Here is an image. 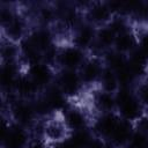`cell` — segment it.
<instances>
[{
	"label": "cell",
	"instance_id": "cell-1",
	"mask_svg": "<svg viewBox=\"0 0 148 148\" xmlns=\"http://www.w3.org/2000/svg\"><path fill=\"white\" fill-rule=\"evenodd\" d=\"M117 102H118L120 111L125 118L134 119L139 116V112H140L139 104L133 98V96L130 94L128 90L123 89L121 91H119V94L117 96Z\"/></svg>",
	"mask_w": 148,
	"mask_h": 148
},
{
	"label": "cell",
	"instance_id": "cell-2",
	"mask_svg": "<svg viewBox=\"0 0 148 148\" xmlns=\"http://www.w3.org/2000/svg\"><path fill=\"white\" fill-rule=\"evenodd\" d=\"M146 64H147V56L140 49V50H135L132 52L130 62L127 64V67L130 68V71L132 72L133 75H136V74H141L143 72Z\"/></svg>",
	"mask_w": 148,
	"mask_h": 148
},
{
	"label": "cell",
	"instance_id": "cell-3",
	"mask_svg": "<svg viewBox=\"0 0 148 148\" xmlns=\"http://www.w3.org/2000/svg\"><path fill=\"white\" fill-rule=\"evenodd\" d=\"M3 141L7 148H22L27 141V135L21 128H12L8 130Z\"/></svg>",
	"mask_w": 148,
	"mask_h": 148
},
{
	"label": "cell",
	"instance_id": "cell-4",
	"mask_svg": "<svg viewBox=\"0 0 148 148\" xmlns=\"http://www.w3.org/2000/svg\"><path fill=\"white\" fill-rule=\"evenodd\" d=\"M60 82L62 86V91L65 94H74L79 88V76L72 69L62 73Z\"/></svg>",
	"mask_w": 148,
	"mask_h": 148
},
{
	"label": "cell",
	"instance_id": "cell-5",
	"mask_svg": "<svg viewBox=\"0 0 148 148\" xmlns=\"http://www.w3.org/2000/svg\"><path fill=\"white\" fill-rule=\"evenodd\" d=\"M31 79L36 84H45L50 80V71L42 64H34L30 69Z\"/></svg>",
	"mask_w": 148,
	"mask_h": 148
},
{
	"label": "cell",
	"instance_id": "cell-6",
	"mask_svg": "<svg viewBox=\"0 0 148 148\" xmlns=\"http://www.w3.org/2000/svg\"><path fill=\"white\" fill-rule=\"evenodd\" d=\"M81 59H82L81 52L77 49H74V47L66 49L61 54V62L68 68L76 67L81 62Z\"/></svg>",
	"mask_w": 148,
	"mask_h": 148
},
{
	"label": "cell",
	"instance_id": "cell-7",
	"mask_svg": "<svg viewBox=\"0 0 148 148\" xmlns=\"http://www.w3.org/2000/svg\"><path fill=\"white\" fill-rule=\"evenodd\" d=\"M116 143H123L131 136V125L127 121H118L116 128L110 135Z\"/></svg>",
	"mask_w": 148,
	"mask_h": 148
},
{
	"label": "cell",
	"instance_id": "cell-8",
	"mask_svg": "<svg viewBox=\"0 0 148 148\" xmlns=\"http://www.w3.org/2000/svg\"><path fill=\"white\" fill-rule=\"evenodd\" d=\"M30 40L34 43V45L39 50V51H46L47 49H50L51 47V43H50V35H49V32L47 31H45V30H39V31H36L32 36H31V38H30Z\"/></svg>",
	"mask_w": 148,
	"mask_h": 148
},
{
	"label": "cell",
	"instance_id": "cell-9",
	"mask_svg": "<svg viewBox=\"0 0 148 148\" xmlns=\"http://www.w3.org/2000/svg\"><path fill=\"white\" fill-rule=\"evenodd\" d=\"M118 119L114 117V116H111V114H108L105 117H103L99 121H98V130L101 133H103L104 135H108L110 136L113 132V130L116 128L117 124H118Z\"/></svg>",
	"mask_w": 148,
	"mask_h": 148
},
{
	"label": "cell",
	"instance_id": "cell-10",
	"mask_svg": "<svg viewBox=\"0 0 148 148\" xmlns=\"http://www.w3.org/2000/svg\"><path fill=\"white\" fill-rule=\"evenodd\" d=\"M45 102H46V104L49 105L50 109H60L64 105L62 94L59 90L53 89L47 94V96L45 98Z\"/></svg>",
	"mask_w": 148,
	"mask_h": 148
},
{
	"label": "cell",
	"instance_id": "cell-11",
	"mask_svg": "<svg viewBox=\"0 0 148 148\" xmlns=\"http://www.w3.org/2000/svg\"><path fill=\"white\" fill-rule=\"evenodd\" d=\"M116 46L118 50L120 51H127V50H131L132 46L134 45V39L132 37V35L130 34H126V32H123V34H119L117 37H116Z\"/></svg>",
	"mask_w": 148,
	"mask_h": 148
},
{
	"label": "cell",
	"instance_id": "cell-12",
	"mask_svg": "<svg viewBox=\"0 0 148 148\" xmlns=\"http://www.w3.org/2000/svg\"><path fill=\"white\" fill-rule=\"evenodd\" d=\"M14 116L17 120L27 123L32 117V109L27 104H17L14 109Z\"/></svg>",
	"mask_w": 148,
	"mask_h": 148
},
{
	"label": "cell",
	"instance_id": "cell-13",
	"mask_svg": "<svg viewBox=\"0 0 148 148\" xmlns=\"http://www.w3.org/2000/svg\"><path fill=\"white\" fill-rule=\"evenodd\" d=\"M67 124L71 128L79 131V130H82V127L84 126V118L79 111L73 110L67 114Z\"/></svg>",
	"mask_w": 148,
	"mask_h": 148
},
{
	"label": "cell",
	"instance_id": "cell-14",
	"mask_svg": "<svg viewBox=\"0 0 148 148\" xmlns=\"http://www.w3.org/2000/svg\"><path fill=\"white\" fill-rule=\"evenodd\" d=\"M99 73V66L97 62L95 61H90L88 62L84 67H83V71H82V76H83V80L87 81V82H91L96 79V76L98 75Z\"/></svg>",
	"mask_w": 148,
	"mask_h": 148
},
{
	"label": "cell",
	"instance_id": "cell-15",
	"mask_svg": "<svg viewBox=\"0 0 148 148\" xmlns=\"http://www.w3.org/2000/svg\"><path fill=\"white\" fill-rule=\"evenodd\" d=\"M71 141L77 148H86L90 145V136L86 131L79 130L73 134V136L71 138Z\"/></svg>",
	"mask_w": 148,
	"mask_h": 148
},
{
	"label": "cell",
	"instance_id": "cell-16",
	"mask_svg": "<svg viewBox=\"0 0 148 148\" xmlns=\"http://www.w3.org/2000/svg\"><path fill=\"white\" fill-rule=\"evenodd\" d=\"M23 52H24V54L27 56V58L31 61V62H34V64H38L37 61H38V58H39V50L34 45V43L29 39V40H25L24 43H23Z\"/></svg>",
	"mask_w": 148,
	"mask_h": 148
},
{
	"label": "cell",
	"instance_id": "cell-17",
	"mask_svg": "<svg viewBox=\"0 0 148 148\" xmlns=\"http://www.w3.org/2000/svg\"><path fill=\"white\" fill-rule=\"evenodd\" d=\"M90 15L94 21H97V22L105 21V20H108V17L110 15V8L104 5H96L91 9Z\"/></svg>",
	"mask_w": 148,
	"mask_h": 148
},
{
	"label": "cell",
	"instance_id": "cell-18",
	"mask_svg": "<svg viewBox=\"0 0 148 148\" xmlns=\"http://www.w3.org/2000/svg\"><path fill=\"white\" fill-rule=\"evenodd\" d=\"M1 82L3 86L9 87L15 82V68L12 65H7L1 71Z\"/></svg>",
	"mask_w": 148,
	"mask_h": 148
},
{
	"label": "cell",
	"instance_id": "cell-19",
	"mask_svg": "<svg viewBox=\"0 0 148 148\" xmlns=\"http://www.w3.org/2000/svg\"><path fill=\"white\" fill-rule=\"evenodd\" d=\"M103 86L108 92L114 90L117 86V76L112 72V69H105L103 73Z\"/></svg>",
	"mask_w": 148,
	"mask_h": 148
},
{
	"label": "cell",
	"instance_id": "cell-20",
	"mask_svg": "<svg viewBox=\"0 0 148 148\" xmlns=\"http://www.w3.org/2000/svg\"><path fill=\"white\" fill-rule=\"evenodd\" d=\"M35 82L28 77H21L18 79L16 86H17V90L23 94V95H30L32 94V91L35 90Z\"/></svg>",
	"mask_w": 148,
	"mask_h": 148
},
{
	"label": "cell",
	"instance_id": "cell-21",
	"mask_svg": "<svg viewBox=\"0 0 148 148\" xmlns=\"http://www.w3.org/2000/svg\"><path fill=\"white\" fill-rule=\"evenodd\" d=\"M92 38V31L89 27L82 28L76 36V44L80 46H87Z\"/></svg>",
	"mask_w": 148,
	"mask_h": 148
},
{
	"label": "cell",
	"instance_id": "cell-22",
	"mask_svg": "<svg viewBox=\"0 0 148 148\" xmlns=\"http://www.w3.org/2000/svg\"><path fill=\"white\" fill-rule=\"evenodd\" d=\"M108 61H109L111 68L114 69L116 72H118V71H120V69H123L124 67L127 66L125 59H124L120 54H110Z\"/></svg>",
	"mask_w": 148,
	"mask_h": 148
},
{
	"label": "cell",
	"instance_id": "cell-23",
	"mask_svg": "<svg viewBox=\"0 0 148 148\" xmlns=\"http://www.w3.org/2000/svg\"><path fill=\"white\" fill-rule=\"evenodd\" d=\"M98 38H99L102 44L110 45L116 40V34L110 28H105V29H102L98 32Z\"/></svg>",
	"mask_w": 148,
	"mask_h": 148
},
{
	"label": "cell",
	"instance_id": "cell-24",
	"mask_svg": "<svg viewBox=\"0 0 148 148\" xmlns=\"http://www.w3.org/2000/svg\"><path fill=\"white\" fill-rule=\"evenodd\" d=\"M98 104L101 108L105 109V110H110L113 108L114 105V99L112 98V96L109 92H103L98 96Z\"/></svg>",
	"mask_w": 148,
	"mask_h": 148
},
{
	"label": "cell",
	"instance_id": "cell-25",
	"mask_svg": "<svg viewBox=\"0 0 148 148\" xmlns=\"http://www.w3.org/2000/svg\"><path fill=\"white\" fill-rule=\"evenodd\" d=\"M131 140H132V147L133 148H145L148 145L147 136L142 132H138V133L133 134Z\"/></svg>",
	"mask_w": 148,
	"mask_h": 148
},
{
	"label": "cell",
	"instance_id": "cell-26",
	"mask_svg": "<svg viewBox=\"0 0 148 148\" xmlns=\"http://www.w3.org/2000/svg\"><path fill=\"white\" fill-rule=\"evenodd\" d=\"M21 30H22V28H21V23H20L18 21L13 20L12 22L8 23V30H7V31H8V35H9L12 38H17V37H20Z\"/></svg>",
	"mask_w": 148,
	"mask_h": 148
},
{
	"label": "cell",
	"instance_id": "cell-27",
	"mask_svg": "<svg viewBox=\"0 0 148 148\" xmlns=\"http://www.w3.org/2000/svg\"><path fill=\"white\" fill-rule=\"evenodd\" d=\"M46 133L47 135L51 138V139H58L61 136V127L53 124V125H50L47 128H46Z\"/></svg>",
	"mask_w": 148,
	"mask_h": 148
},
{
	"label": "cell",
	"instance_id": "cell-28",
	"mask_svg": "<svg viewBox=\"0 0 148 148\" xmlns=\"http://www.w3.org/2000/svg\"><path fill=\"white\" fill-rule=\"evenodd\" d=\"M141 50L142 52L148 57V34H146L141 42Z\"/></svg>",
	"mask_w": 148,
	"mask_h": 148
},
{
	"label": "cell",
	"instance_id": "cell-29",
	"mask_svg": "<svg viewBox=\"0 0 148 148\" xmlns=\"http://www.w3.org/2000/svg\"><path fill=\"white\" fill-rule=\"evenodd\" d=\"M141 98L145 103H148V86H145L141 89Z\"/></svg>",
	"mask_w": 148,
	"mask_h": 148
},
{
	"label": "cell",
	"instance_id": "cell-30",
	"mask_svg": "<svg viewBox=\"0 0 148 148\" xmlns=\"http://www.w3.org/2000/svg\"><path fill=\"white\" fill-rule=\"evenodd\" d=\"M60 148H77V147H76V146L71 141V139H69V140L62 142L61 146H60Z\"/></svg>",
	"mask_w": 148,
	"mask_h": 148
},
{
	"label": "cell",
	"instance_id": "cell-31",
	"mask_svg": "<svg viewBox=\"0 0 148 148\" xmlns=\"http://www.w3.org/2000/svg\"><path fill=\"white\" fill-rule=\"evenodd\" d=\"M42 16H43L45 20H50V18L52 17V12H51L50 9H43Z\"/></svg>",
	"mask_w": 148,
	"mask_h": 148
},
{
	"label": "cell",
	"instance_id": "cell-32",
	"mask_svg": "<svg viewBox=\"0 0 148 148\" xmlns=\"http://www.w3.org/2000/svg\"><path fill=\"white\" fill-rule=\"evenodd\" d=\"M30 148H43L40 145H34V146H31Z\"/></svg>",
	"mask_w": 148,
	"mask_h": 148
},
{
	"label": "cell",
	"instance_id": "cell-33",
	"mask_svg": "<svg viewBox=\"0 0 148 148\" xmlns=\"http://www.w3.org/2000/svg\"><path fill=\"white\" fill-rule=\"evenodd\" d=\"M131 148H133V147H131Z\"/></svg>",
	"mask_w": 148,
	"mask_h": 148
}]
</instances>
